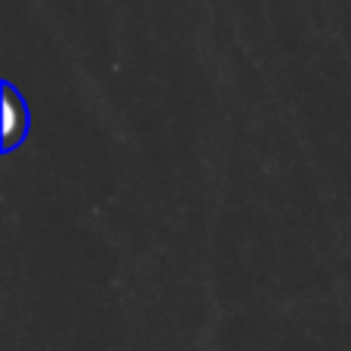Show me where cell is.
I'll list each match as a JSON object with an SVG mask.
<instances>
[{
  "label": "cell",
  "instance_id": "6da1fadb",
  "mask_svg": "<svg viewBox=\"0 0 351 351\" xmlns=\"http://www.w3.org/2000/svg\"><path fill=\"white\" fill-rule=\"evenodd\" d=\"M28 130V108L12 86H3V148H16Z\"/></svg>",
  "mask_w": 351,
  "mask_h": 351
}]
</instances>
